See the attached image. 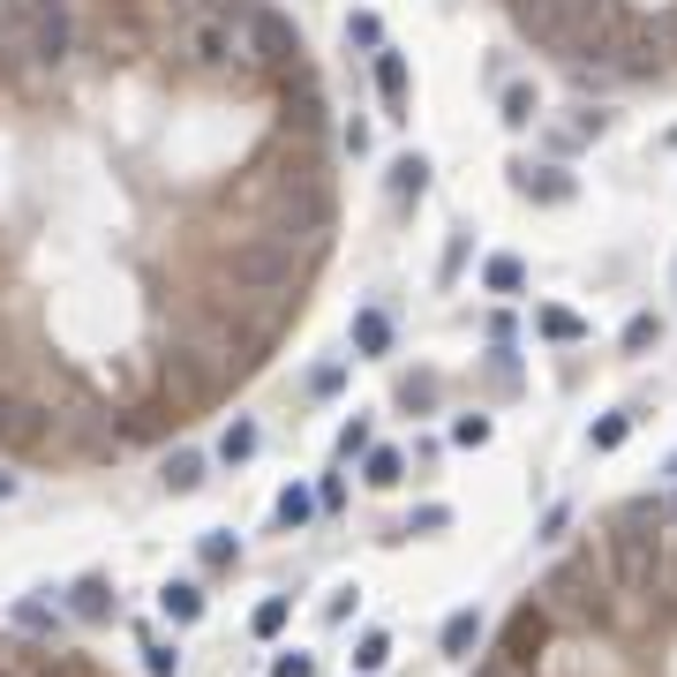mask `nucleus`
I'll return each instance as SVG.
<instances>
[{
    "label": "nucleus",
    "mask_w": 677,
    "mask_h": 677,
    "mask_svg": "<svg viewBox=\"0 0 677 677\" xmlns=\"http://www.w3.org/2000/svg\"><path fill=\"white\" fill-rule=\"evenodd\" d=\"M482 287H490V294H519V287H527V264H519V256H490V264H482Z\"/></svg>",
    "instance_id": "nucleus-19"
},
{
    "label": "nucleus",
    "mask_w": 677,
    "mask_h": 677,
    "mask_svg": "<svg viewBox=\"0 0 677 677\" xmlns=\"http://www.w3.org/2000/svg\"><path fill=\"white\" fill-rule=\"evenodd\" d=\"M550 633H557L550 610H542V602H519L505 617V633H497V655H505L512 670H535V663L550 655Z\"/></svg>",
    "instance_id": "nucleus-6"
},
{
    "label": "nucleus",
    "mask_w": 677,
    "mask_h": 677,
    "mask_svg": "<svg viewBox=\"0 0 677 677\" xmlns=\"http://www.w3.org/2000/svg\"><path fill=\"white\" fill-rule=\"evenodd\" d=\"M670 519H677V505H670Z\"/></svg>",
    "instance_id": "nucleus-39"
},
{
    "label": "nucleus",
    "mask_w": 677,
    "mask_h": 677,
    "mask_svg": "<svg viewBox=\"0 0 677 677\" xmlns=\"http://www.w3.org/2000/svg\"><path fill=\"white\" fill-rule=\"evenodd\" d=\"M234 535H204V565H212V572H226V565H234Z\"/></svg>",
    "instance_id": "nucleus-32"
},
{
    "label": "nucleus",
    "mask_w": 677,
    "mask_h": 677,
    "mask_svg": "<svg viewBox=\"0 0 677 677\" xmlns=\"http://www.w3.org/2000/svg\"><path fill=\"white\" fill-rule=\"evenodd\" d=\"M399 474H407V460H399L391 444H377V452L362 460V482H369V490H399Z\"/></svg>",
    "instance_id": "nucleus-18"
},
{
    "label": "nucleus",
    "mask_w": 677,
    "mask_h": 677,
    "mask_svg": "<svg viewBox=\"0 0 677 677\" xmlns=\"http://www.w3.org/2000/svg\"><path fill=\"white\" fill-rule=\"evenodd\" d=\"M189 15H212L226 31H256V15H264V0H196Z\"/></svg>",
    "instance_id": "nucleus-12"
},
{
    "label": "nucleus",
    "mask_w": 677,
    "mask_h": 677,
    "mask_svg": "<svg viewBox=\"0 0 677 677\" xmlns=\"http://www.w3.org/2000/svg\"><path fill=\"white\" fill-rule=\"evenodd\" d=\"M670 474H677V460H670Z\"/></svg>",
    "instance_id": "nucleus-38"
},
{
    "label": "nucleus",
    "mask_w": 677,
    "mask_h": 677,
    "mask_svg": "<svg viewBox=\"0 0 677 677\" xmlns=\"http://www.w3.org/2000/svg\"><path fill=\"white\" fill-rule=\"evenodd\" d=\"M249 452H256V422H234L226 437H218V460H226V466H241Z\"/></svg>",
    "instance_id": "nucleus-26"
},
{
    "label": "nucleus",
    "mask_w": 677,
    "mask_h": 677,
    "mask_svg": "<svg viewBox=\"0 0 677 677\" xmlns=\"http://www.w3.org/2000/svg\"><path fill=\"white\" fill-rule=\"evenodd\" d=\"M68 610L98 625V617H114V588H106V580H76V594H68Z\"/></svg>",
    "instance_id": "nucleus-16"
},
{
    "label": "nucleus",
    "mask_w": 677,
    "mask_h": 677,
    "mask_svg": "<svg viewBox=\"0 0 677 677\" xmlns=\"http://www.w3.org/2000/svg\"><path fill=\"white\" fill-rule=\"evenodd\" d=\"M249 53H256V68H271V76H287V84L301 76V31L279 15V8H264V15H256Z\"/></svg>",
    "instance_id": "nucleus-7"
},
{
    "label": "nucleus",
    "mask_w": 677,
    "mask_h": 677,
    "mask_svg": "<svg viewBox=\"0 0 677 677\" xmlns=\"http://www.w3.org/2000/svg\"><path fill=\"white\" fill-rule=\"evenodd\" d=\"M346 39H354V45H377V53H384V23H377V15H354V23H346Z\"/></svg>",
    "instance_id": "nucleus-33"
},
{
    "label": "nucleus",
    "mask_w": 677,
    "mask_h": 677,
    "mask_svg": "<svg viewBox=\"0 0 677 677\" xmlns=\"http://www.w3.org/2000/svg\"><path fill=\"white\" fill-rule=\"evenodd\" d=\"M181 61H189L196 76H249L256 68L249 31H226L212 15H189V23H181Z\"/></svg>",
    "instance_id": "nucleus-4"
},
{
    "label": "nucleus",
    "mask_w": 677,
    "mask_h": 677,
    "mask_svg": "<svg viewBox=\"0 0 677 677\" xmlns=\"http://www.w3.org/2000/svg\"><path fill=\"white\" fill-rule=\"evenodd\" d=\"M452 444H490V415H460V422H452Z\"/></svg>",
    "instance_id": "nucleus-31"
},
{
    "label": "nucleus",
    "mask_w": 677,
    "mask_h": 677,
    "mask_svg": "<svg viewBox=\"0 0 677 677\" xmlns=\"http://www.w3.org/2000/svg\"><path fill=\"white\" fill-rule=\"evenodd\" d=\"M143 670H151V677H173V670H181V647L151 640V647H143Z\"/></svg>",
    "instance_id": "nucleus-28"
},
{
    "label": "nucleus",
    "mask_w": 677,
    "mask_h": 677,
    "mask_svg": "<svg viewBox=\"0 0 677 677\" xmlns=\"http://www.w3.org/2000/svg\"><path fill=\"white\" fill-rule=\"evenodd\" d=\"M159 602H166V617H173V625H196V617H204V588H196V580H173V588L159 594Z\"/></svg>",
    "instance_id": "nucleus-15"
},
{
    "label": "nucleus",
    "mask_w": 677,
    "mask_h": 677,
    "mask_svg": "<svg viewBox=\"0 0 677 677\" xmlns=\"http://www.w3.org/2000/svg\"><path fill=\"white\" fill-rule=\"evenodd\" d=\"M196 482H204V460H196V452H173V460H166V490H173V497H189Z\"/></svg>",
    "instance_id": "nucleus-23"
},
{
    "label": "nucleus",
    "mask_w": 677,
    "mask_h": 677,
    "mask_svg": "<svg viewBox=\"0 0 677 677\" xmlns=\"http://www.w3.org/2000/svg\"><path fill=\"white\" fill-rule=\"evenodd\" d=\"M384 655H391V640H384V633H362V640H354V670H362V677L384 670Z\"/></svg>",
    "instance_id": "nucleus-27"
},
{
    "label": "nucleus",
    "mask_w": 677,
    "mask_h": 677,
    "mask_svg": "<svg viewBox=\"0 0 677 677\" xmlns=\"http://www.w3.org/2000/svg\"><path fill=\"white\" fill-rule=\"evenodd\" d=\"M655 338H663V324H655V316H633V324H625V354H647Z\"/></svg>",
    "instance_id": "nucleus-30"
},
{
    "label": "nucleus",
    "mask_w": 677,
    "mask_h": 677,
    "mask_svg": "<svg viewBox=\"0 0 677 677\" xmlns=\"http://www.w3.org/2000/svg\"><path fill=\"white\" fill-rule=\"evenodd\" d=\"M15 15H23V39H31V68L53 76L76 53V0H15Z\"/></svg>",
    "instance_id": "nucleus-5"
},
{
    "label": "nucleus",
    "mask_w": 677,
    "mask_h": 677,
    "mask_svg": "<svg viewBox=\"0 0 677 677\" xmlns=\"http://www.w3.org/2000/svg\"><path fill=\"white\" fill-rule=\"evenodd\" d=\"M512 189L535 204H572V173L565 166H512Z\"/></svg>",
    "instance_id": "nucleus-10"
},
{
    "label": "nucleus",
    "mask_w": 677,
    "mask_h": 677,
    "mask_svg": "<svg viewBox=\"0 0 677 677\" xmlns=\"http://www.w3.org/2000/svg\"><path fill=\"white\" fill-rule=\"evenodd\" d=\"M422 189H429V159H415V151H407V159L391 166V196L407 204V196H422Z\"/></svg>",
    "instance_id": "nucleus-21"
},
{
    "label": "nucleus",
    "mask_w": 677,
    "mask_h": 677,
    "mask_svg": "<svg viewBox=\"0 0 677 677\" xmlns=\"http://www.w3.org/2000/svg\"><path fill=\"white\" fill-rule=\"evenodd\" d=\"M580 8H588V0H512V23H519L535 45L565 53V45H572V23H580Z\"/></svg>",
    "instance_id": "nucleus-8"
},
{
    "label": "nucleus",
    "mask_w": 677,
    "mask_h": 677,
    "mask_svg": "<svg viewBox=\"0 0 677 677\" xmlns=\"http://www.w3.org/2000/svg\"><path fill=\"white\" fill-rule=\"evenodd\" d=\"M625 437H633V415H602V422L588 429V444H594V452H617Z\"/></svg>",
    "instance_id": "nucleus-25"
},
{
    "label": "nucleus",
    "mask_w": 677,
    "mask_h": 677,
    "mask_svg": "<svg viewBox=\"0 0 677 677\" xmlns=\"http://www.w3.org/2000/svg\"><path fill=\"white\" fill-rule=\"evenodd\" d=\"M535 332L542 338H557V346H580V338H588V324H580V316H572V309H535Z\"/></svg>",
    "instance_id": "nucleus-13"
},
{
    "label": "nucleus",
    "mask_w": 677,
    "mask_h": 677,
    "mask_svg": "<svg viewBox=\"0 0 677 677\" xmlns=\"http://www.w3.org/2000/svg\"><path fill=\"white\" fill-rule=\"evenodd\" d=\"M316 512H324V505H316V490H301V482H294V490H279V527H309Z\"/></svg>",
    "instance_id": "nucleus-20"
},
{
    "label": "nucleus",
    "mask_w": 677,
    "mask_h": 677,
    "mask_svg": "<svg viewBox=\"0 0 677 677\" xmlns=\"http://www.w3.org/2000/svg\"><path fill=\"white\" fill-rule=\"evenodd\" d=\"M15 625H23V633H45V625H53V610H45V602H15Z\"/></svg>",
    "instance_id": "nucleus-34"
},
{
    "label": "nucleus",
    "mask_w": 677,
    "mask_h": 677,
    "mask_svg": "<svg viewBox=\"0 0 677 677\" xmlns=\"http://www.w3.org/2000/svg\"><path fill=\"white\" fill-rule=\"evenodd\" d=\"M354 354H391V316L384 309H354Z\"/></svg>",
    "instance_id": "nucleus-11"
},
{
    "label": "nucleus",
    "mask_w": 677,
    "mask_h": 677,
    "mask_svg": "<svg viewBox=\"0 0 677 677\" xmlns=\"http://www.w3.org/2000/svg\"><path fill=\"white\" fill-rule=\"evenodd\" d=\"M369 452H377V429H369L362 415H354V422L338 429V460H369Z\"/></svg>",
    "instance_id": "nucleus-24"
},
{
    "label": "nucleus",
    "mask_w": 677,
    "mask_h": 677,
    "mask_svg": "<svg viewBox=\"0 0 677 677\" xmlns=\"http://www.w3.org/2000/svg\"><path fill=\"white\" fill-rule=\"evenodd\" d=\"M15 415H23V399H15V391L0 384V444H8V429H15Z\"/></svg>",
    "instance_id": "nucleus-36"
},
{
    "label": "nucleus",
    "mask_w": 677,
    "mask_h": 677,
    "mask_svg": "<svg viewBox=\"0 0 677 677\" xmlns=\"http://www.w3.org/2000/svg\"><path fill=\"white\" fill-rule=\"evenodd\" d=\"M670 505L663 497H633V505H617L610 519V535H602V565H610V580L617 594H655L663 588V557H670Z\"/></svg>",
    "instance_id": "nucleus-1"
},
{
    "label": "nucleus",
    "mask_w": 677,
    "mask_h": 677,
    "mask_svg": "<svg viewBox=\"0 0 677 677\" xmlns=\"http://www.w3.org/2000/svg\"><path fill=\"white\" fill-rule=\"evenodd\" d=\"M474 647H482V617H474V610H452V617H444V655H474Z\"/></svg>",
    "instance_id": "nucleus-17"
},
{
    "label": "nucleus",
    "mask_w": 677,
    "mask_h": 677,
    "mask_svg": "<svg viewBox=\"0 0 677 677\" xmlns=\"http://www.w3.org/2000/svg\"><path fill=\"white\" fill-rule=\"evenodd\" d=\"M535 602L550 610L557 625H580V633H610L617 625V580H610V565L594 550L550 565V580L535 588Z\"/></svg>",
    "instance_id": "nucleus-3"
},
{
    "label": "nucleus",
    "mask_w": 677,
    "mask_h": 677,
    "mask_svg": "<svg viewBox=\"0 0 677 677\" xmlns=\"http://www.w3.org/2000/svg\"><path fill=\"white\" fill-rule=\"evenodd\" d=\"M39 68H31V39H23V15H15V0L0 8V84H31Z\"/></svg>",
    "instance_id": "nucleus-9"
},
{
    "label": "nucleus",
    "mask_w": 677,
    "mask_h": 677,
    "mask_svg": "<svg viewBox=\"0 0 677 677\" xmlns=\"http://www.w3.org/2000/svg\"><path fill=\"white\" fill-rule=\"evenodd\" d=\"M8 490H15V474H0V497H8Z\"/></svg>",
    "instance_id": "nucleus-37"
},
{
    "label": "nucleus",
    "mask_w": 677,
    "mask_h": 677,
    "mask_svg": "<svg viewBox=\"0 0 677 677\" xmlns=\"http://www.w3.org/2000/svg\"><path fill=\"white\" fill-rule=\"evenodd\" d=\"M287 617H294V602H287V594H271V602H256L249 625H256V640H279V633H287Z\"/></svg>",
    "instance_id": "nucleus-22"
},
{
    "label": "nucleus",
    "mask_w": 677,
    "mask_h": 677,
    "mask_svg": "<svg viewBox=\"0 0 677 677\" xmlns=\"http://www.w3.org/2000/svg\"><path fill=\"white\" fill-rule=\"evenodd\" d=\"M271 677H316V663H309V655H279V663H271Z\"/></svg>",
    "instance_id": "nucleus-35"
},
{
    "label": "nucleus",
    "mask_w": 677,
    "mask_h": 677,
    "mask_svg": "<svg viewBox=\"0 0 677 677\" xmlns=\"http://www.w3.org/2000/svg\"><path fill=\"white\" fill-rule=\"evenodd\" d=\"M505 121H512V128L535 121V90H527V84H512V90H505Z\"/></svg>",
    "instance_id": "nucleus-29"
},
{
    "label": "nucleus",
    "mask_w": 677,
    "mask_h": 677,
    "mask_svg": "<svg viewBox=\"0 0 677 677\" xmlns=\"http://www.w3.org/2000/svg\"><path fill=\"white\" fill-rule=\"evenodd\" d=\"M377 90H384L391 114L407 106V53H377Z\"/></svg>",
    "instance_id": "nucleus-14"
},
{
    "label": "nucleus",
    "mask_w": 677,
    "mask_h": 677,
    "mask_svg": "<svg viewBox=\"0 0 677 677\" xmlns=\"http://www.w3.org/2000/svg\"><path fill=\"white\" fill-rule=\"evenodd\" d=\"M309 256L316 249H294V234H249V241H234V249H218V279L234 287V294H249V301H301V271H309Z\"/></svg>",
    "instance_id": "nucleus-2"
}]
</instances>
